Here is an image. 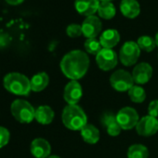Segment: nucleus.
<instances>
[{
	"label": "nucleus",
	"instance_id": "1",
	"mask_svg": "<svg viewBox=\"0 0 158 158\" xmlns=\"http://www.w3.org/2000/svg\"><path fill=\"white\" fill-rule=\"evenodd\" d=\"M62 73L72 81H77L86 75L89 68V58L80 49L66 53L60 63Z\"/></svg>",
	"mask_w": 158,
	"mask_h": 158
},
{
	"label": "nucleus",
	"instance_id": "2",
	"mask_svg": "<svg viewBox=\"0 0 158 158\" xmlns=\"http://www.w3.org/2000/svg\"><path fill=\"white\" fill-rule=\"evenodd\" d=\"M62 123L70 130L80 131L88 124V116L79 105H67L61 114Z\"/></svg>",
	"mask_w": 158,
	"mask_h": 158
},
{
	"label": "nucleus",
	"instance_id": "3",
	"mask_svg": "<svg viewBox=\"0 0 158 158\" xmlns=\"http://www.w3.org/2000/svg\"><path fill=\"white\" fill-rule=\"evenodd\" d=\"M4 88L17 96H27L32 91L30 79L21 73H10L3 79Z\"/></svg>",
	"mask_w": 158,
	"mask_h": 158
},
{
	"label": "nucleus",
	"instance_id": "4",
	"mask_svg": "<svg viewBox=\"0 0 158 158\" xmlns=\"http://www.w3.org/2000/svg\"><path fill=\"white\" fill-rule=\"evenodd\" d=\"M10 112L13 117L23 124H29L35 119V109L25 100H15L10 105Z\"/></svg>",
	"mask_w": 158,
	"mask_h": 158
},
{
	"label": "nucleus",
	"instance_id": "5",
	"mask_svg": "<svg viewBox=\"0 0 158 158\" xmlns=\"http://www.w3.org/2000/svg\"><path fill=\"white\" fill-rule=\"evenodd\" d=\"M110 84L118 92L128 91L134 86L132 74L125 70H117L110 77Z\"/></svg>",
	"mask_w": 158,
	"mask_h": 158
},
{
	"label": "nucleus",
	"instance_id": "6",
	"mask_svg": "<svg viewBox=\"0 0 158 158\" xmlns=\"http://www.w3.org/2000/svg\"><path fill=\"white\" fill-rule=\"evenodd\" d=\"M140 55V48L134 41L126 42L120 48L119 59L125 66H132L139 60Z\"/></svg>",
	"mask_w": 158,
	"mask_h": 158
},
{
	"label": "nucleus",
	"instance_id": "7",
	"mask_svg": "<svg viewBox=\"0 0 158 158\" xmlns=\"http://www.w3.org/2000/svg\"><path fill=\"white\" fill-rule=\"evenodd\" d=\"M116 120L124 130H130L136 127L139 121L137 111L132 107H124L116 114Z\"/></svg>",
	"mask_w": 158,
	"mask_h": 158
},
{
	"label": "nucleus",
	"instance_id": "8",
	"mask_svg": "<svg viewBox=\"0 0 158 158\" xmlns=\"http://www.w3.org/2000/svg\"><path fill=\"white\" fill-rule=\"evenodd\" d=\"M96 62L102 71L113 70L118 62V56L113 48H102L96 55Z\"/></svg>",
	"mask_w": 158,
	"mask_h": 158
},
{
	"label": "nucleus",
	"instance_id": "9",
	"mask_svg": "<svg viewBox=\"0 0 158 158\" xmlns=\"http://www.w3.org/2000/svg\"><path fill=\"white\" fill-rule=\"evenodd\" d=\"M137 133L142 137H150L158 131V120L151 115L143 116L136 126Z\"/></svg>",
	"mask_w": 158,
	"mask_h": 158
},
{
	"label": "nucleus",
	"instance_id": "10",
	"mask_svg": "<svg viewBox=\"0 0 158 158\" xmlns=\"http://www.w3.org/2000/svg\"><path fill=\"white\" fill-rule=\"evenodd\" d=\"M83 96V89L77 81L69 82L63 92V98L69 105H76Z\"/></svg>",
	"mask_w": 158,
	"mask_h": 158
},
{
	"label": "nucleus",
	"instance_id": "11",
	"mask_svg": "<svg viewBox=\"0 0 158 158\" xmlns=\"http://www.w3.org/2000/svg\"><path fill=\"white\" fill-rule=\"evenodd\" d=\"M82 33L87 38H96L102 32V22L101 20L93 15L87 17L82 23Z\"/></svg>",
	"mask_w": 158,
	"mask_h": 158
},
{
	"label": "nucleus",
	"instance_id": "12",
	"mask_svg": "<svg viewBox=\"0 0 158 158\" xmlns=\"http://www.w3.org/2000/svg\"><path fill=\"white\" fill-rule=\"evenodd\" d=\"M131 74L134 83H136L139 86L144 85L150 81L152 75V68L147 62H140L135 66Z\"/></svg>",
	"mask_w": 158,
	"mask_h": 158
},
{
	"label": "nucleus",
	"instance_id": "13",
	"mask_svg": "<svg viewBox=\"0 0 158 158\" xmlns=\"http://www.w3.org/2000/svg\"><path fill=\"white\" fill-rule=\"evenodd\" d=\"M100 3V0H75L74 8L79 14L89 17L98 11Z\"/></svg>",
	"mask_w": 158,
	"mask_h": 158
},
{
	"label": "nucleus",
	"instance_id": "14",
	"mask_svg": "<svg viewBox=\"0 0 158 158\" xmlns=\"http://www.w3.org/2000/svg\"><path fill=\"white\" fill-rule=\"evenodd\" d=\"M30 150L31 153L35 158H48L50 155L51 146L47 139L37 138L32 141Z\"/></svg>",
	"mask_w": 158,
	"mask_h": 158
},
{
	"label": "nucleus",
	"instance_id": "15",
	"mask_svg": "<svg viewBox=\"0 0 158 158\" xmlns=\"http://www.w3.org/2000/svg\"><path fill=\"white\" fill-rule=\"evenodd\" d=\"M102 125L106 127L107 133L112 137H116L120 134L122 128L119 126L117 120H116V114H114L111 112L103 113L101 118Z\"/></svg>",
	"mask_w": 158,
	"mask_h": 158
},
{
	"label": "nucleus",
	"instance_id": "16",
	"mask_svg": "<svg viewBox=\"0 0 158 158\" xmlns=\"http://www.w3.org/2000/svg\"><path fill=\"white\" fill-rule=\"evenodd\" d=\"M99 40L103 48H113L119 43L120 35L115 29H108L101 35Z\"/></svg>",
	"mask_w": 158,
	"mask_h": 158
},
{
	"label": "nucleus",
	"instance_id": "17",
	"mask_svg": "<svg viewBox=\"0 0 158 158\" xmlns=\"http://www.w3.org/2000/svg\"><path fill=\"white\" fill-rule=\"evenodd\" d=\"M120 10L124 16L129 19L136 18L140 12V7L137 0H122Z\"/></svg>",
	"mask_w": 158,
	"mask_h": 158
},
{
	"label": "nucleus",
	"instance_id": "18",
	"mask_svg": "<svg viewBox=\"0 0 158 158\" xmlns=\"http://www.w3.org/2000/svg\"><path fill=\"white\" fill-rule=\"evenodd\" d=\"M54 116V111L48 105H41L35 109V119L41 125L50 124L53 121Z\"/></svg>",
	"mask_w": 158,
	"mask_h": 158
},
{
	"label": "nucleus",
	"instance_id": "19",
	"mask_svg": "<svg viewBox=\"0 0 158 158\" xmlns=\"http://www.w3.org/2000/svg\"><path fill=\"white\" fill-rule=\"evenodd\" d=\"M30 82H31L32 91L40 92L48 87V85L49 83V77H48L47 73L41 72V73H35L31 78Z\"/></svg>",
	"mask_w": 158,
	"mask_h": 158
},
{
	"label": "nucleus",
	"instance_id": "20",
	"mask_svg": "<svg viewBox=\"0 0 158 158\" xmlns=\"http://www.w3.org/2000/svg\"><path fill=\"white\" fill-rule=\"evenodd\" d=\"M80 133L84 141L89 144H96L100 139V131L94 125L87 124L80 130Z\"/></svg>",
	"mask_w": 158,
	"mask_h": 158
},
{
	"label": "nucleus",
	"instance_id": "21",
	"mask_svg": "<svg viewBox=\"0 0 158 158\" xmlns=\"http://www.w3.org/2000/svg\"><path fill=\"white\" fill-rule=\"evenodd\" d=\"M116 13V9L114 5L112 2H101L99 9H98V14L101 18L105 20H110L114 17Z\"/></svg>",
	"mask_w": 158,
	"mask_h": 158
},
{
	"label": "nucleus",
	"instance_id": "22",
	"mask_svg": "<svg viewBox=\"0 0 158 158\" xmlns=\"http://www.w3.org/2000/svg\"><path fill=\"white\" fill-rule=\"evenodd\" d=\"M149 151L142 144H133L127 150V158H148Z\"/></svg>",
	"mask_w": 158,
	"mask_h": 158
},
{
	"label": "nucleus",
	"instance_id": "23",
	"mask_svg": "<svg viewBox=\"0 0 158 158\" xmlns=\"http://www.w3.org/2000/svg\"><path fill=\"white\" fill-rule=\"evenodd\" d=\"M128 96L131 100V102L135 103H141L146 99V93L142 87L139 85H134L128 91Z\"/></svg>",
	"mask_w": 158,
	"mask_h": 158
},
{
	"label": "nucleus",
	"instance_id": "24",
	"mask_svg": "<svg viewBox=\"0 0 158 158\" xmlns=\"http://www.w3.org/2000/svg\"><path fill=\"white\" fill-rule=\"evenodd\" d=\"M137 44L140 49H142L146 52L152 51L154 49V48L156 47L154 39L149 35H142V36L139 37Z\"/></svg>",
	"mask_w": 158,
	"mask_h": 158
},
{
	"label": "nucleus",
	"instance_id": "25",
	"mask_svg": "<svg viewBox=\"0 0 158 158\" xmlns=\"http://www.w3.org/2000/svg\"><path fill=\"white\" fill-rule=\"evenodd\" d=\"M84 47L88 53L95 56L103 48L100 40H98L97 38H88L84 44Z\"/></svg>",
	"mask_w": 158,
	"mask_h": 158
},
{
	"label": "nucleus",
	"instance_id": "26",
	"mask_svg": "<svg viewBox=\"0 0 158 158\" xmlns=\"http://www.w3.org/2000/svg\"><path fill=\"white\" fill-rule=\"evenodd\" d=\"M66 34L68 36L74 38V37H78L81 35H83L82 33V26L79 25L77 23H72L69 24L66 28Z\"/></svg>",
	"mask_w": 158,
	"mask_h": 158
},
{
	"label": "nucleus",
	"instance_id": "27",
	"mask_svg": "<svg viewBox=\"0 0 158 158\" xmlns=\"http://www.w3.org/2000/svg\"><path fill=\"white\" fill-rule=\"evenodd\" d=\"M10 138V131L4 127H0V148H3L9 143Z\"/></svg>",
	"mask_w": 158,
	"mask_h": 158
},
{
	"label": "nucleus",
	"instance_id": "28",
	"mask_svg": "<svg viewBox=\"0 0 158 158\" xmlns=\"http://www.w3.org/2000/svg\"><path fill=\"white\" fill-rule=\"evenodd\" d=\"M148 115L155 118L158 116V100H153L150 102L148 106Z\"/></svg>",
	"mask_w": 158,
	"mask_h": 158
},
{
	"label": "nucleus",
	"instance_id": "29",
	"mask_svg": "<svg viewBox=\"0 0 158 158\" xmlns=\"http://www.w3.org/2000/svg\"><path fill=\"white\" fill-rule=\"evenodd\" d=\"M10 36L8 34L0 33V48H7L10 43Z\"/></svg>",
	"mask_w": 158,
	"mask_h": 158
},
{
	"label": "nucleus",
	"instance_id": "30",
	"mask_svg": "<svg viewBox=\"0 0 158 158\" xmlns=\"http://www.w3.org/2000/svg\"><path fill=\"white\" fill-rule=\"evenodd\" d=\"M24 0H6V2L9 3L10 5H12V6H16V5H19L21 3H23Z\"/></svg>",
	"mask_w": 158,
	"mask_h": 158
},
{
	"label": "nucleus",
	"instance_id": "31",
	"mask_svg": "<svg viewBox=\"0 0 158 158\" xmlns=\"http://www.w3.org/2000/svg\"><path fill=\"white\" fill-rule=\"evenodd\" d=\"M154 41H155V45L158 47V32L156 33L155 35V37H154Z\"/></svg>",
	"mask_w": 158,
	"mask_h": 158
},
{
	"label": "nucleus",
	"instance_id": "32",
	"mask_svg": "<svg viewBox=\"0 0 158 158\" xmlns=\"http://www.w3.org/2000/svg\"><path fill=\"white\" fill-rule=\"evenodd\" d=\"M48 158H60L59 155H49Z\"/></svg>",
	"mask_w": 158,
	"mask_h": 158
},
{
	"label": "nucleus",
	"instance_id": "33",
	"mask_svg": "<svg viewBox=\"0 0 158 158\" xmlns=\"http://www.w3.org/2000/svg\"><path fill=\"white\" fill-rule=\"evenodd\" d=\"M101 2H111L112 0H100Z\"/></svg>",
	"mask_w": 158,
	"mask_h": 158
}]
</instances>
